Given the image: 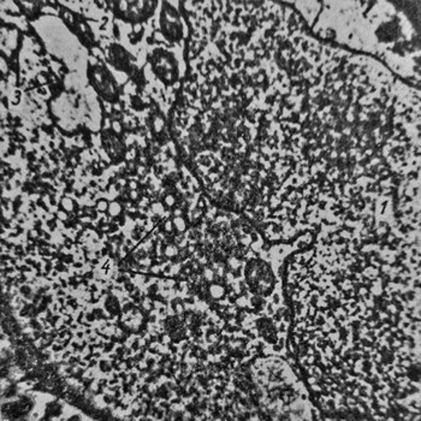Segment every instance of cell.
<instances>
[{"instance_id": "obj_2", "label": "cell", "mask_w": 421, "mask_h": 421, "mask_svg": "<svg viewBox=\"0 0 421 421\" xmlns=\"http://www.w3.org/2000/svg\"><path fill=\"white\" fill-rule=\"evenodd\" d=\"M118 209H119V206H118V204H116V210H118ZM111 210H114V204H112ZM118 213H119V210H116V212H114V210H112L111 214H118Z\"/></svg>"}, {"instance_id": "obj_1", "label": "cell", "mask_w": 421, "mask_h": 421, "mask_svg": "<svg viewBox=\"0 0 421 421\" xmlns=\"http://www.w3.org/2000/svg\"><path fill=\"white\" fill-rule=\"evenodd\" d=\"M88 77L91 83L105 100L116 101L118 99V88L112 74L104 65H91L88 70Z\"/></svg>"}]
</instances>
